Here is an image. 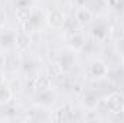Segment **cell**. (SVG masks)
Segmentation results:
<instances>
[{"label": "cell", "mask_w": 124, "mask_h": 123, "mask_svg": "<svg viewBox=\"0 0 124 123\" xmlns=\"http://www.w3.org/2000/svg\"><path fill=\"white\" fill-rule=\"evenodd\" d=\"M107 4H110V6H116V4H118V1L120 0H104Z\"/></svg>", "instance_id": "19"}, {"label": "cell", "mask_w": 124, "mask_h": 123, "mask_svg": "<svg viewBox=\"0 0 124 123\" xmlns=\"http://www.w3.org/2000/svg\"><path fill=\"white\" fill-rule=\"evenodd\" d=\"M85 44H87L85 36H84V33H79V32H74L69 36V39H68V46L72 51H75V52L82 51L84 46H85Z\"/></svg>", "instance_id": "7"}, {"label": "cell", "mask_w": 124, "mask_h": 123, "mask_svg": "<svg viewBox=\"0 0 124 123\" xmlns=\"http://www.w3.org/2000/svg\"><path fill=\"white\" fill-rule=\"evenodd\" d=\"M4 65H6V58H4L3 54H0V70L4 68Z\"/></svg>", "instance_id": "18"}, {"label": "cell", "mask_w": 124, "mask_h": 123, "mask_svg": "<svg viewBox=\"0 0 124 123\" xmlns=\"http://www.w3.org/2000/svg\"><path fill=\"white\" fill-rule=\"evenodd\" d=\"M117 49H118V52L124 57V38L117 41Z\"/></svg>", "instance_id": "17"}, {"label": "cell", "mask_w": 124, "mask_h": 123, "mask_svg": "<svg viewBox=\"0 0 124 123\" xmlns=\"http://www.w3.org/2000/svg\"><path fill=\"white\" fill-rule=\"evenodd\" d=\"M32 44V35L25 31H20L15 35V46L19 51H26Z\"/></svg>", "instance_id": "8"}, {"label": "cell", "mask_w": 124, "mask_h": 123, "mask_svg": "<svg viewBox=\"0 0 124 123\" xmlns=\"http://www.w3.org/2000/svg\"><path fill=\"white\" fill-rule=\"evenodd\" d=\"M45 20L51 29H62L66 23V16L61 9H52L46 13Z\"/></svg>", "instance_id": "2"}, {"label": "cell", "mask_w": 124, "mask_h": 123, "mask_svg": "<svg viewBox=\"0 0 124 123\" xmlns=\"http://www.w3.org/2000/svg\"><path fill=\"white\" fill-rule=\"evenodd\" d=\"M15 32H1L0 33V48L9 49L15 46Z\"/></svg>", "instance_id": "14"}, {"label": "cell", "mask_w": 124, "mask_h": 123, "mask_svg": "<svg viewBox=\"0 0 124 123\" xmlns=\"http://www.w3.org/2000/svg\"><path fill=\"white\" fill-rule=\"evenodd\" d=\"M32 13H33V9L31 6L29 4H23V6H17V9L15 12V16H16L17 22L23 25L25 22H28L32 18Z\"/></svg>", "instance_id": "10"}, {"label": "cell", "mask_w": 124, "mask_h": 123, "mask_svg": "<svg viewBox=\"0 0 124 123\" xmlns=\"http://www.w3.org/2000/svg\"><path fill=\"white\" fill-rule=\"evenodd\" d=\"M6 22H7V13L4 9L0 7V28H3L6 25Z\"/></svg>", "instance_id": "16"}, {"label": "cell", "mask_w": 124, "mask_h": 123, "mask_svg": "<svg viewBox=\"0 0 124 123\" xmlns=\"http://www.w3.org/2000/svg\"><path fill=\"white\" fill-rule=\"evenodd\" d=\"M56 100H58V96L52 88L36 91V96H35V104L39 107H52L56 103Z\"/></svg>", "instance_id": "3"}, {"label": "cell", "mask_w": 124, "mask_h": 123, "mask_svg": "<svg viewBox=\"0 0 124 123\" xmlns=\"http://www.w3.org/2000/svg\"><path fill=\"white\" fill-rule=\"evenodd\" d=\"M55 113H56L55 120H72L74 119V109L69 104H65V106L59 107Z\"/></svg>", "instance_id": "12"}, {"label": "cell", "mask_w": 124, "mask_h": 123, "mask_svg": "<svg viewBox=\"0 0 124 123\" xmlns=\"http://www.w3.org/2000/svg\"><path fill=\"white\" fill-rule=\"evenodd\" d=\"M33 88L36 91H43V90L51 88V77L45 75V74L36 75L35 80H33Z\"/></svg>", "instance_id": "11"}, {"label": "cell", "mask_w": 124, "mask_h": 123, "mask_svg": "<svg viewBox=\"0 0 124 123\" xmlns=\"http://www.w3.org/2000/svg\"><path fill=\"white\" fill-rule=\"evenodd\" d=\"M93 19H94V15L88 7H79V9H77V12H75V22L79 26L85 28V26L91 25Z\"/></svg>", "instance_id": "6"}, {"label": "cell", "mask_w": 124, "mask_h": 123, "mask_svg": "<svg viewBox=\"0 0 124 123\" xmlns=\"http://www.w3.org/2000/svg\"><path fill=\"white\" fill-rule=\"evenodd\" d=\"M121 10H123V13H124V3L121 4Z\"/></svg>", "instance_id": "20"}, {"label": "cell", "mask_w": 124, "mask_h": 123, "mask_svg": "<svg viewBox=\"0 0 124 123\" xmlns=\"http://www.w3.org/2000/svg\"><path fill=\"white\" fill-rule=\"evenodd\" d=\"M91 33H93L94 39H97L98 42H101V41H104V39L108 36V33H110L108 25H107L105 22H97L93 26V29H91Z\"/></svg>", "instance_id": "9"}, {"label": "cell", "mask_w": 124, "mask_h": 123, "mask_svg": "<svg viewBox=\"0 0 124 123\" xmlns=\"http://www.w3.org/2000/svg\"><path fill=\"white\" fill-rule=\"evenodd\" d=\"M88 74L90 77L94 80H101V78H105L108 75V67L107 64L101 60H94L90 67H88Z\"/></svg>", "instance_id": "4"}, {"label": "cell", "mask_w": 124, "mask_h": 123, "mask_svg": "<svg viewBox=\"0 0 124 123\" xmlns=\"http://www.w3.org/2000/svg\"><path fill=\"white\" fill-rule=\"evenodd\" d=\"M48 70H49V77H61L65 71L61 62H51Z\"/></svg>", "instance_id": "15"}, {"label": "cell", "mask_w": 124, "mask_h": 123, "mask_svg": "<svg viewBox=\"0 0 124 123\" xmlns=\"http://www.w3.org/2000/svg\"><path fill=\"white\" fill-rule=\"evenodd\" d=\"M12 98H13V90L7 84L1 83L0 84V106L9 104L12 101Z\"/></svg>", "instance_id": "13"}, {"label": "cell", "mask_w": 124, "mask_h": 123, "mask_svg": "<svg viewBox=\"0 0 124 123\" xmlns=\"http://www.w3.org/2000/svg\"><path fill=\"white\" fill-rule=\"evenodd\" d=\"M82 106L88 110H95L100 104V97H98V93L94 91V90H85L82 93V100H81Z\"/></svg>", "instance_id": "5"}, {"label": "cell", "mask_w": 124, "mask_h": 123, "mask_svg": "<svg viewBox=\"0 0 124 123\" xmlns=\"http://www.w3.org/2000/svg\"><path fill=\"white\" fill-rule=\"evenodd\" d=\"M105 106H107L108 112L113 113V114L124 113V94L118 91L108 94V97L105 98Z\"/></svg>", "instance_id": "1"}]
</instances>
